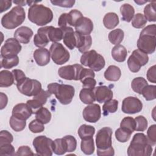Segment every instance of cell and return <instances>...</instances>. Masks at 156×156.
I'll return each instance as SVG.
<instances>
[{
  "instance_id": "cell-1",
  "label": "cell",
  "mask_w": 156,
  "mask_h": 156,
  "mask_svg": "<svg viewBox=\"0 0 156 156\" xmlns=\"http://www.w3.org/2000/svg\"><path fill=\"white\" fill-rule=\"evenodd\" d=\"M153 149L149 144L146 135L143 133H136L127 148L129 156H149L152 154Z\"/></svg>"
},
{
  "instance_id": "cell-2",
  "label": "cell",
  "mask_w": 156,
  "mask_h": 156,
  "mask_svg": "<svg viewBox=\"0 0 156 156\" xmlns=\"http://www.w3.org/2000/svg\"><path fill=\"white\" fill-rule=\"evenodd\" d=\"M28 19L37 26H44L52 21L53 13L43 4H34L28 9Z\"/></svg>"
},
{
  "instance_id": "cell-3",
  "label": "cell",
  "mask_w": 156,
  "mask_h": 156,
  "mask_svg": "<svg viewBox=\"0 0 156 156\" xmlns=\"http://www.w3.org/2000/svg\"><path fill=\"white\" fill-rule=\"evenodd\" d=\"M48 91L54 94L58 101L63 105L70 104L75 94L74 87L70 85L60 84L56 82L48 85Z\"/></svg>"
},
{
  "instance_id": "cell-4",
  "label": "cell",
  "mask_w": 156,
  "mask_h": 156,
  "mask_svg": "<svg viewBox=\"0 0 156 156\" xmlns=\"http://www.w3.org/2000/svg\"><path fill=\"white\" fill-rule=\"evenodd\" d=\"M24 9L20 6L13 7L1 18V24L7 29H13L21 25L25 20Z\"/></svg>"
},
{
  "instance_id": "cell-5",
  "label": "cell",
  "mask_w": 156,
  "mask_h": 156,
  "mask_svg": "<svg viewBox=\"0 0 156 156\" xmlns=\"http://www.w3.org/2000/svg\"><path fill=\"white\" fill-rule=\"evenodd\" d=\"M80 62L82 65L89 67L94 71H101L105 65L104 57L93 49L83 53Z\"/></svg>"
},
{
  "instance_id": "cell-6",
  "label": "cell",
  "mask_w": 156,
  "mask_h": 156,
  "mask_svg": "<svg viewBox=\"0 0 156 156\" xmlns=\"http://www.w3.org/2000/svg\"><path fill=\"white\" fill-rule=\"evenodd\" d=\"M18 90L27 96H34L38 94L41 88V83L36 80L26 77L16 83Z\"/></svg>"
},
{
  "instance_id": "cell-7",
  "label": "cell",
  "mask_w": 156,
  "mask_h": 156,
  "mask_svg": "<svg viewBox=\"0 0 156 156\" xmlns=\"http://www.w3.org/2000/svg\"><path fill=\"white\" fill-rule=\"evenodd\" d=\"M54 141L44 135L38 136L33 140V146L37 155L51 156L53 154Z\"/></svg>"
},
{
  "instance_id": "cell-8",
  "label": "cell",
  "mask_w": 156,
  "mask_h": 156,
  "mask_svg": "<svg viewBox=\"0 0 156 156\" xmlns=\"http://www.w3.org/2000/svg\"><path fill=\"white\" fill-rule=\"evenodd\" d=\"M149 61L147 54L139 49L134 50L127 60V65L129 70L132 73L138 72L141 66H144Z\"/></svg>"
},
{
  "instance_id": "cell-9",
  "label": "cell",
  "mask_w": 156,
  "mask_h": 156,
  "mask_svg": "<svg viewBox=\"0 0 156 156\" xmlns=\"http://www.w3.org/2000/svg\"><path fill=\"white\" fill-rule=\"evenodd\" d=\"M49 52L52 61L57 65H63L69 60L70 55L68 51L58 42L52 43Z\"/></svg>"
},
{
  "instance_id": "cell-10",
  "label": "cell",
  "mask_w": 156,
  "mask_h": 156,
  "mask_svg": "<svg viewBox=\"0 0 156 156\" xmlns=\"http://www.w3.org/2000/svg\"><path fill=\"white\" fill-rule=\"evenodd\" d=\"M112 129L109 127H104L98 130L96 136L97 150H105L112 147Z\"/></svg>"
},
{
  "instance_id": "cell-11",
  "label": "cell",
  "mask_w": 156,
  "mask_h": 156,
  "mask_svg": "<svg viewBox=\"0 0 156 156\" xmlns=\"http://www.w3.org/2000/svg\"><path fill=\"white\" fill-rule=\"evenodd\" d=\"M138 49L147 54H153L156 48V36L151 35H140L137 41Z\"/></svg>"
},
{
  "instance_id": "cell-12",
  "label": "cell",
  "mask_w": 156,
  "mask_h": 156,
  "mask_svg": "<svg viewBox=\"0 0 156 156\" xmlns=\"http://www.w3.org/2000/svg\"><path fill=\"white\" fill-rule=\"evenodd\" d=\"M83 66L79 64H74L60 67L58 70L59 76L65 80H78Z\"/></svg>"
},
{
  "instance_id": "cell-13",
  "label": "cell",
  "mask_w": 156,
  "mask_h": 156,
  "mask_svg": "<svg viewBox=\"0 0 156 156\" xmlns=\"http://www.w3.org/2000/svg\"><path fill=\"white\" fill-rule=\"evenodd\" d=\"M22 46L20 42L15 38H9L7 39L1 47V56L2 58L17 55L21 51Z\"/></svg>"
},
{
  "instance_id": "cell-14",
  "label": "cell",
  "mask_w": 156,
  "mask_h": 156,
  "mask_svg": "<svg viewBox=\"0 0 156 156\" xmlns=\"http://www.w3.org/2000/svg\"><path fill=\"white\" fill-rule=\"evenodd\" d=\"M143 108L141 101L137 98L129 96L124 99L122 102L121 110L127 114H135L139 113Z\"/></svg>"
},
{
  "instance_id": "cell-15",
  "label": "cell",
  "mask_w": 156,
  "mask_h": 156,
  "mask_svg": "<svg viewBox=\"0 0 156 156\" xmlns=\"http://www.w3.org/2000/svg\"><path fill=\"white\" fill-rule=\"evenodd\" d=\"M83 119L89 122L95 123L99 120L101 116V110L99 105L97 104H89L83 110Z\"/></svg>"
},
{
  "instance_id": "cell-16",
  "label": "cell",
  "mask_w": 156,
  "mask_h": 156,
  "mask_svg": "<svg viewBox=\"0 0 156 156\" xmlns=\"http://www.w3.org/2000/svg\"><path fill=\"white\" fill-rule=\"evenodd\" d=\"M33 113L32 108L26 103H20L15 105L12 109V114L13 116L26 121Z\"/></svg>"
},
{
  "instance_id": "cell-17",
  "label": "cell",
  "mask_w": 156,
  "mask_h": 156,
  "mask_svg": "<svg viewBox=\"0 0 156 156\" xmlns=\"http://www.w3.org/2000/svg\"><path fill=\"white\" fill-rule=\"evenodd\" d=\"M51 95V94L48 91L41 90L38 94L34 96L32 99L28 100L27 104L32 109L39 108L46 103L48 98H49Z\"/></svg>"
},
{
  "instance_id": "cell-18",
  "label": "cell",
  "mask_w": 156,
  "mask_h": 156,
  "mask_svg": "<svg viewBox=\"0 0 156 156\" xmlns=\"http://www.w3.org/2000/svg\"><path fill=\"white\" fill-rule=\"evenodd\" d=\"M94 94L96 101L99 103L105 102L112 99L113 93L108 87L105 85L98 86L94 88Z\"/></svg>"
},
{
  "instance_id": "cell-19",
  "label": "cell",
  "mask_w": 156,
  "mask_h": 156,
  "mask_svg": "<svg viewBox=\"0 0 156 156\" xmlns=\"http://www.w3.org/2000/svg\"><path fill=\"white\" fill-rule=\"evenodd\" d=\"M74 27L75 30L78 33L82 35H88L93 30V23L90 18L83 16L76 23Z\"/></svg>"
},
{
  "instance_id": "cell-20",
  "label": "cell",
  "mask_w": 156,
  "mask_h": 156,
  "mask_svg": "<svg viewBox=\"0 0 156 156\" xmlns=\"http://www.w3.org/2000/svg\"><path fill=\"white\" fill-rule=\"evenodd\" d=\"M75 35L76 38V48L82 53L88 51L92 44V38L91 35H82L76 31H75Z\"/></svg>"
},
{
  "instance_id": "cell-21",
  "label": "cell",
  "mask_w": 156,
  "mask_h": 156,
  "mask_svg": "<svg viewBox=\"0 0 156 156\" xmlns=\"http://www.w3.org/2000/svg\"><path fill=\"white\" fill-rule=\"evenodd\" d=\"M33 57L38 65L43 66L49 63L51 55L49 50L44 48H40L34 51Z\"/></svg>"
},
{
  "instance_id": "cell-22",
  "label": "cell",
  "mask_w": 156,
  "mask_h": 156,
  "mask_svg": "<svg viewBox=\"0 0 156 156\" xmlns=\"http://www.w3.org/2000/svg\"><path fill=\"white\" fill-rule=\"evenodd\" d=\"M32 30L27 26H21L18 28L14 33V38L20 43L27 44L33 36Z\"/></svg>"
},
{
  "instance_id": "cell-23",
  "label": "cell",
  "mask_w": 156,
  "mask_h": 156,
  "mask_svg": "<svg viewBox=\"0 0 156 156\" xmlns=\"http://www.w3.org/2000/svg\"><path fill=\"white\" fill-rule=\"evenodd\" d=\"M61 29L63 31V40L64 44L69 49H74L76 46V38L73 29L71 27H66Z\"/></svg>"
},
{
  "instance_id": "cell-24",
  "label": "cell",
  "mask_w": 156,
  "mask_h": 156,
  "mask_svg": "<svg viewBox=\"0 0 156 156\" xmlns=\"http://www.w3.org/2000/svg\"><path fill=\"white\" fill-rule=\"evenodd\" d=\"M49 41L46 34V27H42L39 28L37 30V34L34 35V43L35 46L38 48H44L48 45Z\"/></svg>"
},
{
  "instance_id": "cell-25",
  "label": "cell",
  "mask_w": 156,
  "mask_h": 156,
  "mask_svg": "<svg viewBox=\"0 0 156 156\" xmlns=\"http://www.w3.org/2000/svg\"><path fill=\"white\" fill-rule=\"evenodd\" d=\"M111 53L113 58L118 62H124L127 55V51L126 48L121 44L115 45L112 48Z\"/></svg>"
},
{
  "instance_id": "cell-26",
  "label": "cell",
  "mask_w": 156,
  "mask_h": 156,
  "mask_svg": "<svg viewBox=\"0 0 156 156\" xmlns=\"http://www.w3.org/2000/svg\"><path fill=\"white\" fill-rule=\"evenodd\" d=\"M47 36L50 41L56 43L63 39V31L59 27H54L52 26H45Z\"/></svg>"
},
{
  "instance_id": "cell-27",
  "label": "cell",
  "mask_w": 156,
  "mask_h": 156,
  "mask_svg": "<svg viewBox=\"0 0 156 156\" xmlns=\"http://www.w3.org/2000/svg\"><path fill=\"white\" fill-rule=\"evenodd\" d=\"M80 101L85 104H91L96 101L94 88H83L79 93Z\"/></svg>"
},
{
  "instance_id": "cell-28",
  "label": "cell",
  "mask_w": 156,
  "mask_h": 156,
  "mask_svg": "<svg viewBox=\"0 0 156 156\" xmlns=\"http://www.w3.org/2000/svg\"><path fill=\"white\" fill-rule=\"evenodd\" d=\"M121 76V71L119 67L115 65H110L104 72V77L108 81H118Z\"/></svg>"
},
{
  "instance_id": "cell-29",
  "label": "cell",
  "mask_w": 156,
  "mask_h": 156,
  "mask_svg": "<svg viewBox=\"0 0 156 156\" xmlns=\"http://www.w3.org/2000/svg\"><path fill=\"white\" fill-rule=\"evenodd\" d=\"M119 23L118 15L114 12H108L106 13L103 18L104 26L108 29H113L116 27Z\"/></svg>"
},
{
  "instance_id": "cell-30",
  "label": "cell",
  "mask_w": 156,
  "mask_h": 156,
  "mask_svg": "<svg viewBox=\"0 0 156 156\" xmlns=\"http://www.w3.org/2000/svg\"><path fill=\"white\" fill-rule=\"evenodd\" d=\"M120 12L122 15V20L127 23L130 22L135 15L133 7L127 3H125L120 7Z\"/></svg>"
},
{
  "instance_id": "cell-31",
  "label": "cell",
  "mask_w": 156,
  "mask_h": 156,
  "mask_svg": "<svg viewBox=\"0 0 156 156\" xmlns=\"http://www.w3.org/2000/svg\"><path fill=\"white\" fill-rule=\"evenodd\" d=\"M15 78L12 72L2 70L0 72V87H9L14 83Z\"/></svg>"
},
{
  "instance_id": "cell-32",
  "label": "cell",
  "mask_w": 156,
  "mask_h": 156,
  "mask_svg": "<svg viewBox=\"0 0 156 156\" xmlns=\"http://www.w3.org/2000/svg\"><path fill=\"white\" fill-rule=\"evenodd\" d=\"M156 2L155 1L150 2L144 9V16L149 22L156 21V12H155Z\"/></svg>"
},
{
  "instance_id": "cell-33",
  "label": "cell",
  "mask_w": 156,
  "mask_h": 156,
  "mask_svg": "<svg viewBox=\"0 0 156 156\" xmlns=\"http://www.w3.org/2000/svg\"><path fill=\"white\" fill-rule=\"evenodd\" d=\"M52 115L50 111L43 107L39 108L35 112V118L43 124H48L51 119Z\"/></svg>"
},
{
  "instance_id": "cell-34",
  "label": "cell",
  "mask_w": 156,
  "mask_h": 156,
  "mask_svg": "<svg viewBox=\"0 0 156 156\" xmlns=\"http://www.w3.org/2000/svg\"><path fill=\"white\" fill-rule=\"evenodd\" d=\"M77 133L81 140L91 138L95 133V128L90 125L82 124L79 127Z\"/></svg>"
},
{
  "instance_id": "cell-35",
  "label": "cell",
  "mask_w": 156,
  "mask_h": 156,
  "mask_svg": "<svg viewBox=\"0 0 156 156\" xmlns=\"http://www.w3.org/2000/svg\"><path fill=\"white\" fill-rule=\"evenodd\" d=\"M124 34L122 29H116L109 32L108 38L113 44H119L124 39Z\"/></svg>"
},
{
  "instance_id": "cell-36",
  "label": "cell",
  "mask_w": 156,
  "mask_h": 156,
  "mask_svg": "<svg viewBox=\"0 0 156 156\" xmlns=\"http://www.w3.org/2000/svg\"><path fill=\"white\" fill-rule=\"evenodd\" d=\"M80 149L86 155H91L93 154L95 149L93 137L82 139L80 143Z\"/></svg>"
},
{
  "instance_id": "cell-37",
  "label": "cell",
  "mask_w": 156,
  "mask_h": 156,
  "mask_svg": "<svg viewBox=\"0 0 156 156\" xmlns=\"http://www.w3.org/2000/svg\"><path fill=\"white\" fill-rule=\"evenodd\" d=\"M148 85L147 80L143 77H137L134 78L131 82L132 90L138 94H141L143 88Z\"/></svg>"
},
{
  "instance_id": "cell-38",
  "label": "cell",
  "mask_w": 156,
  "mask_h": 156,
  "mask_svg": "<svg viewBox=\"0 0 156 156\" xmlns=\"http://www.w3.org/2000/svg\"><path fill=\"white\" fill-rule=\"evenodd\" d=\"M66 152H71L76 150L77 147V140L74 136L68 135L62 138Z\"/></svg>"
},
{
  "instance_id": "cell-39",
  "label": "cell",
  "mask_w": 156,
  "mask_h": 156,
  "mask_svg": "<svg viewBox=\"0 0 156 156\" xmlns=\"http://www.w3.org/2000/svg\"><path fill=\"white\" fill-rule=\"evenodd\" d=\"M19 63V57L18 55L5 57L2 58L1 62V66L2 68L5 69H10L16 66Z\"/></svg>"
},
{
  "instance_id": "cell-40",
  "label": "cell",
  "mask_w": 156,
  "mask_h": 156,
  "mask_svg": "<svg viewBox=\"0 0 156 156\" xmlns=\"http://www.w3.org/2000/svg\"><path fill=\"white\" fill-rule=\"evenodd\" d=\"M118 101L116 99H111L104 102L102 106L103 114L105 116L108 115L110 113H113L118 110Z\"/></svg>"
},
{
  "instance_id": "cell-41",
  "label": "cell",
  "mask_w": 156,
  "mask_h": 156,
  "mask_svg": "<svg viewBox=\"0 0 156 156\" xmlns=\"http://www.w3.org/2000/svg\"><path fill=\"white\" fill-rule=\"evenodd\" d=\"M11 128L15 132H20L24 130L26 126V122L24 120L20 119L13 115L11 116L9 121Z\"/></svg>"
},
{
  "instance_id": "cell-42",
  "label": "cell",
  "mask_w": 156,
  "mask_h": 156,
  "mask_svg": "<svg viewBox=\"0 0 156 156\" xmlns=\"http://www.w3.org/2000/svg\"><path fill=\"white\" fill-rule=\"evenodd\" d=\"M135 119L132 117L127 116L122 119L120 123V127L132 133L135 131Z\"/></svg>"
},
{
  "instance_id": "cell-43",
  "label": "cell",
  "mask_w": 156,
  "mask_h": 156,
  "mask_svg": "<svg viewBox=\"0 0 156 156\" xmlns=\"http://www.w3.org/2000/svg\"><path fill=\"white\" fill-rule=\"evenodd\" d=\"M155 88L154 85H147L143 88L141 94L146 101H152L156 98Z\"/></svg>"
},
{
  "instance_id": "cell-44",
  "label": "cell",
  "mask_w": 156,
  "mask_h": 156,
  "mask_svg": "<svg viewBox=\"0 0 156 156\" xmlns=\"http://www.w3.org/2000/svg\"><path fill=\"white\" fill-rule=\"evenodd\" d=\"M83 17V15L79 10L77 9H74L71 10L68 13V26H74L76 23Z\"/></svg>"
},
{
  "instance_id": "cell-45",
  "label": "cell",
  "mask_w": 156,
  "mask_h": 156,
  "mask_svg": "<svg viewBox=\"0 0 156 156\" xmlns=\"http://www.w3.org/2000/svg\"><path fill=\"white\" fill-rule=\"evenodd\" d=\"M146 23L147 20L142 13H136L132 18V26L135 28L141 29L146 24Z\"/></svg>"
},
{
  "instance_id": "cell-46",
  "label": "cell",
  "mask_w": 156,
  "mask_h": 156,
  "mask_svg": "<svg viewBox=\"0 0 156 156\" xmlns=\"http://www.w3.org/2000/svg\"><path fill=\"white\" fill-rule=\"evenodd\" d=\"M131 133L119 127L115 131L116 139L120 143H125L127 141L131 136Z\"/></svg>"
},
{
  "instance_id": "cell-47",
  "label": "cell",
  "mask_w": 156,
  "mask_h": 156,
  "mask_svg": "<svg viewBox=\"0 0 156 156\" xmlns=\"http://www.w3.org/2000/svg\"><path fill=\"white\" fill-rule=\"evenodd\" d=\"M134 119L136 124L135 130L143 132L146 130L147 127V121L144 116L140 115L136 116Z\"/></svg>"
},
{
  "instance_id": "cell-48",
  "label": "cell",
  "mask_w": 156,
  "mask_h": 156,
  "mask_svg": "<svg viewBox=\"0 0 156 156\" xmlns=\"http://www.w3.org/2000/svg\"><path fill=\"white\" fill-rule=\"evenodd\" d=\"M29 129L32 133H40L44 130V124L35 119L30 122L29 124Z\"/></svg>"
},
{
  "instance_id": "cell-49",
  "label": "cell",
  "mask_w": 156,
  "mask_h": 156,
  "mask_svg": "<svg viewBox=\"0 0 156 156\" xmlns=\"http://www.w3.org/2000/svg\"><path fill=\"white\" fill-rule=\"evenodd\" d=\"M53 152L56 155H63L66 152L64 147V145L62 138H57L53 143Z\"/></svg>"
},
{
  "instance_id": "cell-50",
  "label": "cell",
  "mask_w": 156,
  "mask_h": 156,
  "mask_svg": "<svg viewBox=\"0 0 156 156\" xmlns=\"http://www.w3.org/2000/svg\"><path fill=\"white\" fill-rule=\"evenodd\" d=\"M94 77L95 76H88L80 80L82 84V87L86 88H94L96 85V80L94 79Z\"/></svg>"
},
{
  "instance_id": "cell-51",
  "label": "cell",
  "mask_w": 156,
  "mask_h": 156,
  "mask_svg": "<svg viewBox=\"0 0 156 156\" xmlns=\"http://www.w3.org/2000/svg\"><path fill=\"white\" fill-rule=\"evenodd\" d=\"M156 125H151L147 131V138L149 144L151 146H155L156 144Z\"/></svg>"
},
{
  "instance_id": "cell-52",
  "label": "cell",
  "mask_w": 156,
  "mask_h": 156,
  "mask_svg": "<svg viewBox=\"0 0 156 156\" xmlns=\"http://www.w3.org/2000/svg\"><path fill=\"white\" fill-rule=\"evenodd\" d=\"M13 140L12 133L7 130H1L0 132V146L11 143Z\"/></svg>"
},
{
  "instance_id": "cell-53",
  "label": "cell",
  "mask_w": 156,
  "mask_h": 156,
  "mask_svg": "<svg viewBox=\"0 0 156 156\" xmlns=\"http://www.w3.org/2000/svg\"><path fill=\"white\" fill-rule=\"evenodd\" d=\"M16 155L15 152V148L11 144V143L3 144L0 146V155Z\"/></svg>"
},
{
  "instance_id": "cell-54",
  "label": "cell",
  "mask_w": 156,
  "mask_h": 156,
  "mask_svg": "<svg viewBox=\"0 0 156 156\" xmlns=\"http://www.w3.org/2000/svg\"><path fill=\"white\" fill-rule=\"evenodd\" d=\"M51 2L54 5L65 8H71L74 5L76 1L74 0H55L51 1Z\"/></svg>"
},
{
  "instance_id": "cell-55",
  "label": "cell",
  "mask_w": 156,
  "mask_h": 156,
  "mask_svg": "<svg viewBox=\"0 0 156 156\" xmlns=\"http://www.w3.org/2000/svg\"><path fill=\"white\" fill-rule=\"evenodd\" d=\"M156 66L154 65L150 67L146 74L147 79V80L152 82V83H155L156 82Z\"/></svg>"
},
{
  "instance_id": "cell-56",
  "label": "cell",
  "mask_w": 156,
  "mask_h": 156,
  "mask_svg": "<svg viewBox=\"0 0 156 156\" xmlns=\"http://www.w3.org/2000/svg\"><path fill=\"white\" fill-rule=\"evenodd\" d=\"M34 155V153L32 152V149L27 146H20L16 153V155Z\"/></svg>"
},
{
  "instance_id": "cell-57",
  "label": "cell",
  "mask_w": 156,
  "mask_h": 156,
  "mask_svg": "<svg viewBox=\"0 0 156 156\" xmlns=\"http://www.w3.org/2000/svg\"><path fill=\"white\" fill-rule=\"evenodd\" d=\"M151 35L156 36V26L155 24H150L144 27L141 32H140V35Z\"/></svg>"
},
{
  "instance_id": "cell-58",
  "label": "cell",
  "mask_w": 156,
  "mask_h": 156,
  "mask_svg": "<svg viewBox=\"0 0 156 156\" xmlns=\"http://www.w3.org/2000/svg\"><path fill=\"white\" fill-rule=\"evenodd\" d=\"M58 25L60 29L66 27H69L68 26V13H62L60 16L58 20Z\"/></svg>"
},
{
  "instance_id": "cell-59",
  "label": "cell",
  "mask_w": 156,
  "mask_h": 156,
  "mask_svg": "<svg viewBox=\"0 0 156 156\" xmlns=\"http://www.w3.org/2000/svg\"><path fill=\"white\" fill-rule=\"evenodd\" d=\"M12 73L13 74L14 78H15V80L16 81V82H18L21 80H22L23 79H24V78H26V75L24 74V73L21 70V69H15L13 70H12Z\"/></svg>"
},
{
  "instance_id": "cell-60",
  "label": "cell",
  "mask_w": 156,
  "mask_h": 156,
  "mask_svg": "<svg viewBox=\"0 0 156 156\" xmlns=\"http://www.w3.org/2000/svg\"><path fill=\"white\" fill-rule=\"evenodd\" d=\"M97 155L99 156H113L115 155V151L113 147L105 150H97Z\"/></svg>"
},
{
  "instance_id": "cell-61",
  "label": "cell",
  "mask_w": 156,
  "mask_h": 156,
  "mask_svg": "<svg viewBox=\"0 0 156 156\" xmlns=\"http://www.w3.org/2000/svg\"><path fill=\"white\" fill-rule=\"evenodd\" d=\"M12 6V1L9 0L0 1V12L2 13L7 10Z\"/></svg>"
},
{
  "instance_id": "cell-62",
  "label": "cell",
  "mask_w": 156,
  "mask_h": 156,
  "mask_svg": "<svg viewBox=\"0 0 156 156\" xmlns=\"http://www.w3.org/2000/svg\"><path fill=\"white\" fill-rule=\"evenodd\" d=\"M0 101H1V104H0V109L2 110L4 109L8 102V98L7 96L3 93H0Z\"/></svg>"
},
{
  "instance_id": "cell-63",
  "label": "cell",
  "mask_w": 156,
  "mask_h": 156,
  "mask_svg": "<svg viewBox=\"0 0 156 156\" xmlns=\"http://www.w3.org/2000/svg\"><path fill=\"white\" fill-rule=\"evenodd\" d=\"M15 4L18 5V6H24L27 4V1H13Z\"/></svg>"
},
{
  "instance_id": "cell-64",
  "label": "cell",
  "mask_w": 156,
  "mask_h": 156,
  "mask_svg": "<svg viewBox=\"0 0 156 156\" xmlns=\"http://www.w3.org/2000/svg\"><path fill=\"white\" fill-rule=\"evenodd\" d=\"M135 2L138 4V5H142L144 3H146L147 1H135Z\"/></svg>"
}]
</instances>
